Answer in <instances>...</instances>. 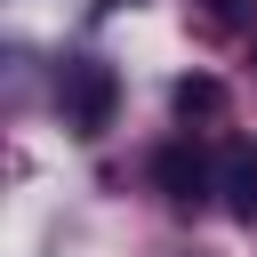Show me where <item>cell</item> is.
Listing matches in <instances>:
<instances>
[{
	"instance_id": "obj_3",
	"label": "cell",
	"mask_w": 257,
	"mask_h": 257,
	"mask_svg": "<svg viewBox=\"0 0 257 257\" xmlns=\"http://www.w3.org/2000/svg\"><path fill=\"white\" fill-rule=\"evenodd\" d=\"M217 209L233 225H257V137H225V153H217Z\"/></svg>"
},
{
	"instance_id": "obj_6",
	"label": "cell",
	"mask_w": 257,
	"mask_h": 257,
	"mask_svg": "<svg viewBox=\"0 0 257 257\" xmlns=\"http://www.w3.org/2000/svg\"><path fill=\"white\" fill-rule=\"evenodd\" d=\"M249 64H257V48H249Z\"/></svg>"
},
{
	"instance_id": "obj_1",
	"label": "cell",
	"mask_w": 257,
	"mask_h": 257,
	"mask_svg": "<svg viewBox=\"0 0 257 257\" xmlns=\"http://www.w3.org/2000/svg\"><path fill=\"white\" fill-rule=\"evenodd\" d=\"M56 112H64V128H72V137H104V128H112V112H120V72H112V64H96V56H72V64H64V80H56Z\"/></svg>"
},
{
	"instance_id": "obj_5",
	"label": "cell",
	"mask_w": 257,
	"mask_h": 257,
	"mask_svg": "<svg viewBox=\"0 0 257 257\" xmlns=\"http://www.w3.org/2000/svg\"><path fill=\"white\" fill-rule=\"evenodd\" d=\"M193 16L209 32H249V0H193Z\"/></svg>"
},
{
	"instance_id": "obj_4",
	"label": "cell",
	"mask_w": 257,
	"mask_h": 257,
	"mask_svg": "<svg viewBox=\"0 0 257 257\" xmlns=\"http://www.w3.org/2000/svg\"><path fill=\"white\" fill-rule=\"evenodd\" d=\"M169 104H177V120H217V112H225V80H217V72H185V80L169 88Z\"/></svg>"
},
{
	"instance_id": "obj_2",
	"label": "cell",
	"mask_w": 257,
	"mask_h": 257,
	"mask_svg": "<svg viewBox=\"0 0 257 257\" xmlns=\"http://www.w3.org/2000/svg\"><path fill=\"white\" fill-rule=\"evenodd\" d=\"M153 185H161V201H169L177 217H201V209L217 201V161H209L193 137H169V145L153 153Z\"/></svg>"
}]
</instances>
